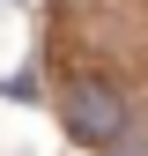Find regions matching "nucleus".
<instances>
[{"label":"nucleus","instance_id":"2","mask_svg":"<svg viewBox=\"0 0 148 156\" xmlns=\"http://www.w3.org/2000/svg\"><path fill=\"white\" fill-rule=\"evenodd\" d=\"M104 156H148V134H133V126H126V134H119V141H111V149H104Z\"/></svg>","mask_w":148,"mask_h":156},{"label":"nucleus","instance_id":"1","mask_svg":"<svg viewBox=\"0 0 148 156\" xmlns=\"http://www.w3.org/2000/svg\"><path fill=\"white\" fill-rule=\"evenodd\" d=\"M67 126L82 134V141L111 149V141H119L133 119H126V97L111 89V82H74V89H67Z\"/></svg>","mask_w":148,"mask_h":156}]
</instances>
